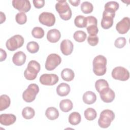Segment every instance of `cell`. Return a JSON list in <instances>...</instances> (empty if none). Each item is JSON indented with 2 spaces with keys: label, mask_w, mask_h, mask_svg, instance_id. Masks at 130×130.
<instances>
[{
  "label": "cell",
  "mask_w": 130,
  "mask_h": 130,
  "mask_svg": "<svg viewBox=\"0 0 130 130\" xmlns=\"http://www.w3.org/2000/svg\"><path fill=\"white\" fill-rule=\"evenodd\" d=\"M107 59L102 55L95 56L92 62L93 72L95 75L98 76L104 75L107 71L106 68Z\"/></svg>",
  "instance_id": "6da1fadb"
},
{
  "label": "cell",
  "mask_w": 130,
  "mask_h": 130,
  "mask_svg": "<svg viewBox=\"0 0 130 130\" xmlns=\"http://www.w3.org/2000/svg\"><path fill=\"white\" fill-rule=\"evenodd\" d=\"M55 9L62 20L67 21L71 19L72 15V10L66 0L57 1L55 5Z\"/></svg>",
  "instance_id": "7a4b0ae2"
},
{
  "label": "cell",
  "mask_w": 130,
  "mask_h": 130,
  "mask_svg": "<svg viewBox=\"0 0 130 130\" xmlns=\"http://www.w3.org/2000/svg\"><path fill=\"white\" fill-rule=\"evenodd\" d=\"M41 69L40 64L36 60H30L24 72V76L28 80H35Z\"/></svg>",
  "instance_id": "3957f363"
},
{
  "label": "cell",
  "mask_w": 130,
  "mask_h": 130,
  "mask_svg": "<svg viewBox=\"0 0 130 130\" xmlns=\"http://www.w3.org/2000/svg\"><path fill=\"white\" fill-rule=\"evenodd\" d=\"M114 118L115 114L113 111L109 109L104 110L100 113L98 124L102 128H108L111 125V122L114 119Z\"/></svg>",
  "instance_id": "277c9868"
},
{
  "label": "cell",
  "mask_w": 130,
  "mask_h": 130,
  "mask_svg": "<svg viewBox=\"0 0 130 130\" xmlns=\"http://www.w3.org/2000/svg\"><path fill=\"white\" fill-rule=\"evenodd\" d=\"M39 92V87L36 84L31 83L28 85L27 89L22 93L23 100L27 103H31L34 101L36 95Z\"/></svg>",
  "instance_id": "5b68a950"
},
{
  "label": "cell",
  "mask_w": 130,
  "mask_h": 130,
  "mask_svg": "<svg viewBox=\"0 0 130 130\" xmlns=\"http://www.w3.org/2000/svg\"><path fill=\"white\" fill-rule=\"evenodd\" d=\"M24 40L23 37L20 35H16L8 39L6 43L7 48L13 51L22 47L24 44Z\"/></svg>",
  "instance_id": "8992f818"
},
{
  "label": "cell",
  "mask_w": 130,
  "mask_h": 130,
  "mask_svg": "<svg viewBox=\"0 0 130 130\" xmlns=\"http://www.w3.org/2000/svg\"><path fill=\"white\" fill-rule=\"evenodd\" d=\"M61 62L60 56L55 53L49 54L46 59L45 62V68L47 71L54 70Z\"/></svg>",
  "instance_id": "52a82bcc"
},
{
  "label": "cell",
  "mask_w": 130,
  "mask_h": 130,
  "mask_svg": "<svg viewBox=\"0 0 130 130\" xmlns=\"http://www.w3.org/2000/svg\"><path fill=\"white\" fill-rule=\"evenodd\" d=\"M111 75L113 78L122 81H126L129 79L128 71L122 67H116L112 71Z\"/></svg>",
  "instance_id": "ba28073f"
},
{
  "label": "cell",
  "mask_w": 130,
  "mask_h": 130,
  "mask_svg": "<svg viewBox=\"0 0 130 130\" xmlns=\"http://www.w3.org/2000/svg\"><path fill=\"white\" fill-rule=\"evenodd\" d=\"M115 16V12L104 10L101 21V26L105 29L111 27L113 24V18Z\"/></svg>",
  "instance_id": "9c48e42d"
},
{
  "label": "cell",
  "mask_w": 130,
  "mask_h": 130,
  "mask_svg": "<svg viewBox=\"0 0 130 130\" xmlns=\"http://www.w3.org/2000/svg\"><path fill=\"white\" fill-rule=\"evenodd\" d=\"M39 20L42 24L50 27L55 24V17L51 13L44 12L40 14Z\"/></svg>",
  "instance_id": "30bf717a"
},
{
  "label": "cell",
  "mask_w": 130,
  "mask_h": 130,
  "mask_svg": "<svg viewBox=\"0 0 130 130\" xmlns=\"http://www.w3.org/2000/svg\"><path fill=\"white\" fill-rule=\"evenodd\" d=\"M40 83L47 86H52L56 84L59 78L58 76L54 74H44L41 76L39 79Z\"/></svg>",
  "instance_id": "8fae6325"
},
{
  "label": "cell",
  "mask_w": 130,
  "mask_h": 130,
  "mask_svg": "<svg viewBox=\"0 0 130 130\" xmlns=\"http://www.w3.org/2000/svg\"><path fill=\"white\" fill-rule=\"evenodd\" d=\"M12 6L15 9L24 13L28 12L31 8L30 2L27 0H13Z\"/></svg>",
  "instance_id": "7c38bea8"
},
{
  "label": "cell",
  "mask_w": 130,
  "mask_h": 130,
  "mask_svg": "<svg viewBox=\"0 0 130 130\" xmlns=\"http://www.w3.org/2000/svg\"><path fill=\"white\" fill-rule=\"evenodd\" d=\"M101 100L105 103H109L112 102L115 99V92L109 87L103 88L100 92Z\"/></svg>",
  "instance_id": "4fadbf2b"
},
{
  "label": "cell",
  "mask_w": 130,
  "mask_h": 130,
  "mask_svg": "<svg viewBox=\"0 0 130 130\" xmlns=\"http://www.w3.org/2000/svg\"><path fill=\"white\" fill-rule=\"evenodd\" d=\"M130 19L125 17L118 22L116 25V29L120 34H125L129 29Z\"/></svg>",
  "instance_id": "5bb4252c"
},
{
  "label": "cell",
  "mask_w": 130,
  "mask_h": 130,
  "mask_svg": "<svg viewBox=\"0 0 130 130\" xmlns=\"http://www.w3.org/2000/svg\"><path fill=\"white\" fill-rule=\"evenodd\" d=\"M73 44L70 40H63L60 43V50L64 55H70L73 51Z\"/></svg>",
  "instance_id": "9a60e30c"
},
{
  "label": "cell",
  "mask_w": 130,
  "mask_h": 130,
  "mask_svg": "<svg viewBox=\"0 0 130 130\" xmlns=\"http://www.w3.org/2000/svg\"><path fill=\"white\" fill-rule=\"evenodd\" d=\"M16 120V117L12 114H2L0 115V123L5 126L13 124Z\"/></svg>",
  "instance_id": "2e32d148"
},
{
  "label": "cell",
  "mask_w": 130,
  "mask_h": 130,
  "mask_svg": "<svg viewBox=\"0 0 130 130\" xmlns=\"http://www.w3.org/2000/svg\"><path fill=\"white\" fill-rule=\"evenodd\" d=\"M26 59L25 54L21 51L16 52L12 57V61L14 64L17 66H21L23 65Z\"/></svg>",
  "instance_id": "e0dca14e"
},
{
  "label": "cell",
  "mask_w": 130,
  "mask_h": 130,
  "mask_svg": "<svg viewBox=\"0 0 130 130\" xmlns=\"http://www.w3.org/2000/svg\"><path fill=\"white\" fill-rule=\"evenodd\" d=\"M61 37L60 31L57 29H52L49 30L47 34V39L51 43H56Z\"/></svg>",
  "instance_id": "ac0fdd59"
},
{
  "label": "cell",
  "mask_w": 130,
  "mask_h": 130,
  "mask_svg": "<svg viewBox=\"0 0 130 130\" xmlns=\"http://www.w3.org/2000/svg\"><path fill=\"white\" fill-rule=\"evenodd\" d=\"M70 90V86L68 84L61 83L56 88V92L60 96H65L69 94Z\"/></svg>",
  "instance_id": "d6986e66"
},
{
  "label": "cell",
  "mask_w": 130,
  "mask_h": 130,
  "mask_svg": "<svg viewBox=\"0 0 130 130\" xmlns=\"http://www.w3.org/2000/svg\"><path fill=\"white\" fill-rule=\"evenodd\" d=\"M82 99L84 103L88 105H91L96 101V95L93 92L91 91H87L83 94Z\"/></svg>",
  "instance_id": "ffe728a7"
},
{
  "label": "cell",
  "mask_w": 130,
  "mask_h": 130,
  "mask_svg": "<svg viewBox=\"0 0 130 130\" xmlns=\"http://www.w3.org/2000/svg\"><path fill=\"white\" fill-rule=\"evenodd\" d=\"M59 112L58 110L53 107L48 108L45 112V115L48 119L51 120L56 119L59 116Z\"/></svg>",
  "instance_id": "44dd1931"
},
{
  "label": "cell",
  "mask_w": 130,
  "mask_h": 130,
  "mask_svg": "<svg viewBox=\"0 0 130 130\" xmlns=\"http://www.w3.org/2000/svg\"><path fill=\"white\" fill-rule=\"evenodd\" d=\"M61 77L64 81L70 82L74 79L75 74L72 69L66 68L61 71Z\"/></svg>",
  "instance_id": "7402d4cb"
},
{
  "label": "cell",
  "mask_w": 130,
  "mask_h": 130,
  "mask_svg": "<svg viewBox=\"0 0 130 130\" xmlns=\"http://www.w3.org/2000/svg\"><path fill=\"white\" fill-rule=\"evenodd\" d=\"M73 107V104L69 99L62 100L59 103V108L62 112H68L71 111Z\"/></svg>",
  "instance_id": "603a6c76"
},
{
  "label": "cell",
  "mask_w": 130,
  "mask_h": 130,
  "mask_svg": "<svg viewBox=\"0 0 130 130\" xmlns=\"http://www.w3.org/2000/svg\"><path fill=\"white\" fill-rule=\"evenodd\" d=\"M11 104L9 96L6 94H2L0 96V111H2L8 108Z\"/></svg>",
  "instance_id": "cb8c5ba5"
},
{
  "label": "cell",
  "mask_w": 130,
  "mask_h": 130,
  "mask_svg": "<svg viewBox=\"0 0 130 130\" xmlns=\"http://www.w3.org/2000/svg\"><path fill=\"white\" fill-rule=\"evenodd\" d=\"M69 122L73 125H76L80 123L81 120V117L79 113L73 112L71 113L69 116Z\"/></svg>",
  "instance_id": "d4e9b609"
},
{
  "label": "cell",
  "mask_w": 130,
  "mask_h": 130,
  "mask_svg": "<svg viewBox=\"0 0 130 130\" xmlns=\"http://www.w3.org/2000/svg\"><path fill=\"white\" fill-rule=\"evenodd\" d=\"M22 115L23 118L26 119L32 118L35 115V111L33 108L30 107H26L23 109Z\"/></svg>",
  "instance_id": "484cf974"
},
{
  "label": "cell",
  "mask_w": 130,
  "mask_h": 130,
  "mask_svg": "<svg viewBox=\"0 0 130 130\" xmlns=\"http://www.w3.org/2000/svg\"><path fill=\"white\" fill-rule=\"evenodd\" d=\"M84 114L85 118L89 121H91L95 119L97 116L96 111L93 108H88L86 109L84 111Z\"/></svg>",
  "instance_id": "4316f807"
},
{
  "label": "cell",
  "mask_w": 130,
  "mask_h": 130,
  "mask_svg": "<svg viewBox=\"0 0 130 130\" xmlns=\"http://www.w3.org/2000/svg\"><path fill=\"white\" fill-rule=\"evenodd\" d=\"M74 24L76 26L79 28H84L86 27V17L82 15L76 16L74 20Z\"/></svg>",
  "instance_id": "83f0119b"
},
{
  "label": "cell",
  "mask_w": 130,
  "mask_h": 130,
  "mask_svg": "<svg viewBox=\"0 0 130 130\" xmlns=\"http://www.w3.org/2000/svg\"><path fill=\"white\" fill-rule=\"evenodd\" d=\"M119 4L115 1H110L107 2L104 6L105 10L115 12L119 8Z\"/></svg>",
  "instance_id": "f1b7e54d"
},
{
  "label": "cell",
  "mask_w": 130,
  "mask_h": 130,
  "mask_svg": "<svg viewBox=\"0 0 130 130\" xmlns=\"http://www.w3.org/2000/svg\"><path fill=\"white\" fill-rule=\"evenodd\" d=\"M93 9L92 4L89 2H84L81 5V10L84 14L91 13Z\"/></svg>",
  "instance_id": "f546056e"
},
{
  "label": "cell",
  "mask_w": 130,
  "mask_h": 130,
  "mask_svg": "<svg viewBox=\"0 0 130 130\" xmlns=\"http://www.w3.org/2000/svg\"><path fill=\"white\" fill-rule=\"evenodd\" d=\"M86 34L82 30L76 31L73 35V38L74 40L80 43L84 42L86 39Z\"/></svg>",
  "instance_id": "4dcf8cb0"
},
{
  "label": "cell",
  "mask_w": 130,
  "mask_h": 130,
  "mask_svg": "<svg viewBox=\"0 0 130 130\" xmlns=\"http://www.w3.org/2000/svg\"><path fill=\"white\" fill-rule=\"evenodd\" d=\"M27 51L31 53H37L39 50V45L38 43L35 41L29 42L26 45Z\"/></svg>",
  "instance_id": "1f68e13d"
},
{
  "label": "cell",
  "mask_w": 130,
  "mask_h": 130,
  "mask_svg": "<svg viewBox=\"0 0 130 130\" xmlns=\"http://www.w3.org/2000/svg\"><path fill=\"white\" fill-rule=\"evenodd\" d=\"M107 87H109V84L108 82L105 79H99L95 83V87L96 90L98 92H99L103 88Z\"/></svg>",
  "instance_id": "d6a6232c"
},
{
  "label": "cell",
  "mask_w": 130,
  "mask_h": 130,
  "mask_svg": "<svg viewBox=\"0 0 130 130\" xmlns=\"http://www.w3.org/2000/svg\"><path fill=\"white\" fill-rule=\"evenodd\" d=\"M32 36L37 39H41L44 36V31L42 27H35L31 31Z\"/></svg>",
  "instance_id": "836d02e7"
},
{
  "label": "cell",
  "mask_w": 130,
  "mask_h": 130,
  "mask_svg": "<svg viewBox=\"0 0 130 130\" xmlns=\"http://www.w3.org/2000/svg\"><path fill=\"white\" fill-rule=\"evenodd\" d=\"M15 20L18 24L20 25L24 24L27 21L26 15L24 12H19L16 14Z\"/></svg>",
  "instance_id": "e575fe53"
},
{
  "label": "cell",
  "mask_w": 130,
  "mask_h": 130,
  "mask_svg": "<svg viewBox=\"0 0 130 130\" xmlns=\"http://www.w3.org/2000/svg\"><path fill=\"white\" fill-rule=\"evenodd\" d=\"M87 32L89 35H96L99 32V29L97 25L90 24L86 26Z\"/></svg>",
  "instance_id": "d590c367"
},
{
  "label": "cell",
  "mask_w": 130,
  "mask_h": 130,
  "mask_svg": "<svg viewBox=\"0 0 130 130\" xmlns=\"http://www.w3.org/2000/svg\"><path fill=\"white\" fill-rule=\"evenodd\" d=\"M126 40L124 37H119L115 41L114 45L118 48H122L126 45Z\"/></svg>",
  "instance_id": "8d00e7d4"
},
{
  "label": "cell",
  "mask_w": 130,
  "mask_h": 130,
  "mask_svg": "<svg viewBox=\"0 0 130 130\" xmlns=\"http://www.w3.org/2000/svg\"><path fill=\"white\" fill-rule=\"evenodd\" d=\"M87 42L90 45L95 46L99 43V38L96 35H89L87 38Z\"/></svg>",
  "instance_id": "74e56055"
},
{
  "label": "cell",
  "mask_w": 130,
  "mask_h": 130,
  "mask_svg": "<svg viewBox=\"0 0 130 130\" xmlns=\"http://www.w3.org/2000/svg\"><path fill=\"white\" fill-rule=\"evenodd\" d=\"M32 2L35 7L37 9H41L45 5V1L44 0H34Z\"/></svg>",
  "instance_id": "f35d334b"
},
{
  "label": "cell",
  "mask_w": 130,
  "mask_h": 130,
  "mask_svg": "<svg viewBox=\"0 0 130 130\" xmlns=\"http://www.w3.org/2000/svg\"><path fill=\"white\" fill-rule=\"evenodd\" d=\"M7 57V53L3 49L1 48V61H3L6 59Z\"/></svg>",
  "instance_id": "ab89813d"
},
{
  "label": "cell",
  "mask_w": 130,
  "mask_h": 130,
  "mask_svg": "<svg viewBox=\"0 0 130 130\" xmlns=\"http://www.w3.org/2000/svg\"><path fill=\"white\" fill-rule=\"evenodd\" d=\"M69 3H70V4L72 6H75V7L78 6L79 5L80 3V0H73V1L69 0Z\"/></svg>",
  "instance_id": "60d3db41"
}]
</instances>
